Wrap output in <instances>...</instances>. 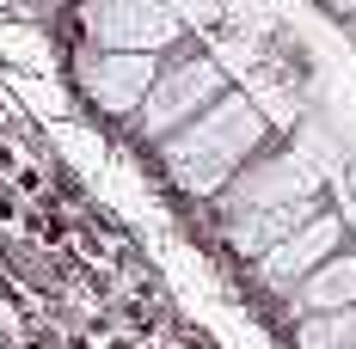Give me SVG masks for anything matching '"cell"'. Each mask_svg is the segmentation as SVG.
<instances>
[{
	"label": "cell",
	"instance_id": "obj_1",
	"mask_svg": "<svg viewBox=\"0 0 356 349\" xmlns=\"http://www.w3.org/2000/svg\"><path fill=\"white\" fill-rule=\"evenodd\" d=\"M270 147V123L246 92L215 99L197 123H184L172 141H160V166L191 203H215L252 160Z\"/></svg>",
	"mask_w": 356,
	"mask_h": 349
},
{
	"label": "cell",
	"instance_id": "obj_2",
	"mask_svg": "<svg viewBox=\"0 0 356 349\" xmlns=\"http://www.w3.org/2000/svg\"><path fill=\"white\" fill-rule=\"evenodd\" d=\"M234 86H227V68L215 62L209 49H172V56H160V74H154V86H147L142 110H136V135L147 147H160V141H172L184 123H197L215 99H227Z\"/></svg>",
	"mask_w": 356,
	"mask_h": 349
},
{
	"label": "cell",
	"instance_id": "obj_3",
	"mask_svg": "<svg viewBox=\"0 0 356 349\" xmlns=\"http://www.w3.org/2000/svg\"><path fill=\"white\" fill-rule=\"evenodd\" d=\"M80 43L117 56H172L191 43L184 19L166 0H80Z\"/></svg>",
	"mask_w": 356,
	"mask_h": 349
},
{
	"label": "cell",
	"instance_id": "obj_4",
	"mask_svg": "<svg viewBox=\"0 0 356 349\" xmlns=\"http://www.w3.org/2000/svg\"><path fill=\"white\" fill-rule=\"evenodd\" d=\"M307 196H325L320 172H314L301 153H289V147H264L246 172L215 196V221H221V227L258 221V214H277V209H289V203H307Z\"/></svg>",
	"mask_w": 356,
	"mask_h": 349
},
{
	"label": "cell",
	"instance_id": "obj_5",
	"mask_svg": "<svg viewBox=\"0 0 356 349\" xmlns=\"http://www.w3.org/2000/svg\"><path fill=\"white\" fill-rule=\"evenodd\" d=\"M74 86H80V99L92 110H105V117H129L136 123V110H142L147 86H154V74H160V56H117V49H92V43H80L74 49Z\"/></svg>",
	"mask_w": 356,
	"mask_h": 349
},
{
	"label": "cell",
	"instance_id": "obj_6",
	"mask_svg": "<svg viewBox=\"0 0 356 349\" xmlns=\"http://www.w3.org/2000/svg\"><path fill=\"white\" fill-rule=\"evenodd\" d=\"M338 251H344V214L320 209L301 233H289L283 245H270V251L258 257V282H264L270 294H283V300H289V294L314 276L325 257H338Z\"/></svg>",
	"mask_w": 356,
	"mask_h": 349
},
{
	"label": "cell",
	"instance_id": "obj_7",
	"mask_svg": "<svg viewBox=\"0 0 356 349\" xmlns=\"http://www.w3.org/2000/svg\"><path fill=\"white\" fill-rule=\"evenodd\" d=\"M289 307H295V318L344 313V307H356V251H350V245H344L338 257H325L320 270H314V276L289 294Z\"/></svg>",
	"mask_w": 356,
	"mask_h": 349
},
{
	"label": "cell",
	"instance_id": "obj_8",
	"mask_svg": "<svg viewBox=\"0 0 356 349\" xmlns=\"http://www.w3.org/2000/svg\"><path fill=\"white\" fill-rule=\"evenodd\" d=\"M320 209H325V196H307V203H289V209L258 214V221H234V227H221V239L234 245L240 257H252V264H258L270 245H283L289 233H301V227H307V221H314Z\"/></svg>",
	"mask_w": 356,
	"mask_h": 349
},
{
	"label": "cell",
	"instance_id": "obj_9",
	"mask_svg": "<svg viewBox=\"0 0 356 349\" xmlns=\"http://www.w3.org/2000/svg\"><path fill=\"white\" fill-rule=\"evenodd\" d=\"M295 343H301V349H356V307L295 318Z\"/></svg>",
	"mask_w": 356,
	"mask_h": 349
},
{
	"label": "cell",
	"instance_id": "obj_10",
	"mask_svg": "<svg viewBox=\"0 0 356 349\" xmlns=\"http://www.w3.org/2000/svg\"><path fill=\"white\" fill-rule=\"evenodd\" d=\"M332 12H338V19L350 25V19H356V0H332Z\"/></svg>",
	"mask_w": 356,
	"mask_h": 349
},
{
	"label": "cell",
	"instance_id": "obj_11",
	"mask_svg": "<svg viewBox=\"0 0 356 349\" xmlns=\"http://www.w3.org/2000/svg\"><path fill=\"white\" fill-rule=\"evenodd\" d=\"M350 37H356V19H350Z\"/></svg>",
	"mask_w": 356,
	"mask_h": 349
},
{
	"label": "cell",
	"instance_id": "obj_12",
	"mask_svg": "<svg viewBox=\"0 0 356 349\" xmlns=\"http://www.w3.org/2000/svg\"><path fill=\"white\" fill-rule=\"evenodd\" d=\"M320 6H332V0H320Z\"/></svg>",
	"mask_w": 356,
	"mask_h": 349
}]
</instances>
